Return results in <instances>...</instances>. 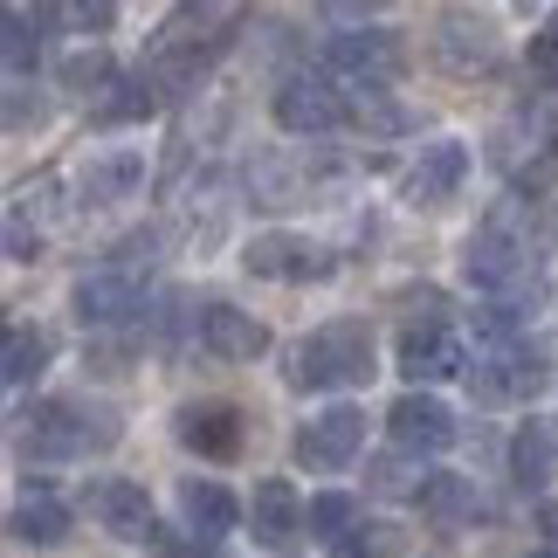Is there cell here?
<instances>
[{"mask_svg": "<svg viewBox=\"0 0 558 558\" xmlns=\"http://www.w3.org/2000/svg\"><path fill=\"white\" fill-rule=\"evenodd\" d=\"M373 373H379L373 331L359 325V317H338V325L311 331L304 345L290 352V386H304V393H352V386H366Z\"/></svg>", "mask_w": 558, "mask_h": 558, "instance_id": "6da1fadb", "label": "cell"}, {"mask_svg": "<svg viewBox=\"0 0 558 558\" xmlns=\"http://www.w3.org/2000/svg\"><path fill=\"white\" fill-rule=\"evenodd\" d=\"M14 441H21V456H35V462L104 456V448L118 441V414H104V407H83V400H41L35 414H21Z\"/></svg>", "mask_w": 558, "mask_h": 558, "instance_id": "7a4b0ae2", "label": "cell"}, {"mask_svg": "<svg viewBox=\"0 0 558 558\" xmlns=\"http://www.w3.org/2000/svg\"><path fill=\"white\" fill-rule=\"evenodd\" d=\"M551 379V359L538 338H497L489 352H476V373H469V386H476V400L504 407V400H538Z\"/></svg>", "mask_w": 558, "mask_h": 558, "instance_id": "3957f363", "label": "cell"}, {"mask_svg": "<svg viewBox=\"0 0 558 558\" xmlns=\"http://www.w3.org/2000/svg\"><path fill=\"white\" fill-rule=\"evenodd\" d=\"M462 269L476 290H518L531 276V234H518V207H497L489 221L469 234Z\"/></svg>", "mask_w": 558, "mask_h": 558, "instance_id": "277c9868", "label": "cell"}, {"mask_svg": "<svg viewBox=\"0 0 558 558\" xmlns=\"http://www.w3.org/2000/svg\"><path fill=\"white\" fill-rule=\"evenodd\" d=\"M497 49H504V35H497V21L483 8L456 0V8L435 14V56H441L448 76H483L489 62H497Z\"/></svg>", "mask_w": 558, "mask_h": 558, "instance_id": "5b68a950", "label": "cell"}, {"mask_svg": "<svg viewBox=\"0 0 558 558\" xmlns=\"http://www.w3.org/2000/svg\"><path fill=\"white\" fill-rule=\"evenodd\" d=\"M325 62L331 76L345 83H400L407 76V41L393 28H345L325 41Z\"/></svg>", "mask_w": 558, "mask_h": 558, "instance_id": "8992f818", "label": "cell"}, {"mask_svg": "<svg viewBox=\"0 0 558 558\" xmlns=\"http://www.w3.org/2000/svg\"><path fill=\"white\" fill-rule=\"evenodd\" d=\"M83 510H90L97 531H111L124 545H153L159 524H153V504H145V489L132 476H90L83 483Z\"/></svg>", "mask_w": 558, "mask_h": 558, "instance_id": "52a82bcc", "label": "cell"}, {"mask_svg": "<svg viewBox=\"0 0 558 558\" xmlns=\"http://www.w3.org/2000/svg\"><path fill=\"white\" fill-rule=\"evenodd\" d=\"M276 124L296 138H325L338 124H352V97L331 90L325 76H290L283 90H276Z\"/></svg>", "mask_w": 558, "mask_h": 558, "instance_id": "ba28073f", "label": "cell"}, {"mask_svg": "<svg viewBox=\"0 0 558 558\" xmlns=\"http://www.w3.org/2000/svg\"><path fill=\"white\" fill-rule=\"evenodd\" d=\"M359 448H366V414H359V407H325L317 421L296 427V462L317 469V476L345 469Z\"/></svg>", "mask_w": 558, "mask_h": 558, "instance_id": "9c48e42d", "label": "cell"}, {"mask_svg": "<svg viewBox=\"0 0 558 558\" xmlns=\"http://www.w3.org/2000/svg\"><path fill=\"white\" fill-rule=\"evenodd\" d=\"M242 269L269 276V283H325L331 255L317 242H304V234H255V242L242 248Z\"/></svg>", "mask_w": 558, "mask_h": 558, "instance_id": "30bf717a", "label": "cell"}, {"mask_svg": "<svg viewBox=\"0 0 558 558\" xmlns=\"http://www.w3.org/2000/svg\"><path fill=\"white\" fill-rule=\"evenodd\" d=\"M138 311H145V290H138V276L118 269V263L76 283V325L83 331H118V325H132Z\"/></svg>", "mask_w": 558, "mask_h": 558, "instance_id": "8fae6325", "label": "cell"}, {"mask_svg": "<svg viewBox=\"0 0 558 558\" xmlns=\"http://www.w3.org/2000/svg\"><path fill=\"white\" fill-rule=\"evenodd\" d=\"M248 524H255V545L296 551V545H304V531H311V504L296 497L283 476H269V483H255V497H248Z\"/></svg>", "mask_w": 558, "mask_h": 558, "instance_id": "7c38bea8", "label": "cell"}, {"mask_svg": "<svg viewBox=\"0 0 558 558\" xmlns=\"http://www.w3.org/2000/svg\"><path fill=\"white\" fill-rule=\"evenodd\" d=\"M469 366V352H462V338L441 325V317H421V325H407L400 331V373L414 379V386H435V379H456Z\"/></svg>", "mask_w": 558, "mask_h": 558, "instance_id": "4fadbf2b", "label": "cell"}, {"mask_svg": "<svg viewBox=\"0 0 558 558\" xmlns=\"http://www.w3.org/2000/svg\"><path fill=\"white\" fill-rule=\"evenodd\" d=\"M386 435H393V448H407V456H441L448 441H456V414L435 400V393H400L393 414H386Z\"/></svg>", "mask_w": 558, "mask_h": 558, "instance_id": "5bb4252c", "label": "cell"}, {"mask_svg": "<svg viewBox=\"0 0 558 558\" xmlns=\"http://www.w3.org/2000/svg\"><path fill=\"white\" fill-rule=\"evenodd\" d=\"M180 441L201 462H234L242 441H248V421L234 414L228 400H193V407H180Z\"/></svg>", "mask_w": 558, "mask_h": 558, "instance_id": "9a60e30c", "label": "cell"}, {"mask_svg": "<svg viewBox=\"0 0 558 558\" xmlns=\"http://www.w3.org/2000/svg\"><path fill=\"white\" fill-rule=\"evenodd\" d=\"M462 180H469V145L462 138H435V145H421L414 173H407V201L414 207H448L462 193Z\"/></svg>", "mask_w": 558, "mask_h": 558, "instance_id": "2e32d148", "label": "cell"}, {"mask_svg": "<svg viewBox=\"0 0 558 558\" xmlns=\"http://www.w3.org/2000/svg\"><path fill=\"white\" fill-rule=\"evenodd\" d=\"M201 345L221 359V366H248V359L269 352V331L255 325L248 311H234V304H207L201 311Z\"/></svg>", "mask_w": 558, "mask_h": 558, "instance_id": "e0dca14e", "label": "cell"}, {"mask_svg": "<svg viewBox=\"0 0 558 558\" xmlns=\"http://www.w3.org/2000/svg\"><path fill=\"white\" fill-rule=\"evenodd\" d=\"M180 510H186L193 538H228V531L242 524V504H234L214 476H186L180 483Z\"/></svg>", "mask_w": 558, "mask_h": 558, "instance_id": "ac0fdd59", "label": "cell"}, {"mask_svg": "<svg viewBox=\"0 0 558 558\" xmlns=\"http://www.w3.org/2000/svg\"><path fill=\"white\" fill-rule=\"evenodd\" d=\"M8 531H14V545H62L70 538V504H56L49 489H28V497H14L8 510Z\"/></svg>", "mask_w": 558, "mask_h": 558, "instance_id": "d6986e66", "label": "cell"}, {"mask_svg": "<svg viewBox=\"0 0 558 558\" xmlns=\"http://www.w3.org/2000/svg\"><path fill=\"white\" fill-rule=\"evenodd\" d=\"M414 504H421V518L435 524V531H462V524L483 510V504H476V483H469V476H448V469L421 483V497H414Z\"/></svg>", "mask_w": 558, "mask_h": 558, "instance_id": "ffe728a7", "label": "cell"}, {"mask_svg": "<svg viewBox=\"0 0 558 558\" xmlns=\"http://www.w3.org/2000/svg\"><path fill=\"white\" fill-rule=\"evenodd\" d=\"M510 476H518V489H545L558 476V435L545 421H524L510 435Z\"/></svg>", "mask_w": 558, "mask_h": 558, "instance_id": "44dd1931", "label": "cell"}, {"mask_svg": "<svg viewBox=\"0 0 558 558\" xmlns=\"http://www.w3.org/2000/svg\"><path fill=\"white\" fill-rule=\"evenodd\" d=\"M35 21L56 35H111L118 0H35Z\"/></svg>", "mask_w": 558, "mask_h": 558, "instance_id": "7402d4cb", "label": "cell"}, {"mask_svg": "<svg viewBox=\"0 0 558 558\" xmlns=\"http://www.w3.org/2000/svg\"><path fill=\"white\" fill-rule=\"evenodd\" d=\"M138 180H145V159H138V153H111V159H97L90 173H83V201H90V207L124 201Z\"/></svg>", "mask_w": 558, "mask_h": 558, "instance_id": "603a6c76", "label": "cell"}, {"mask_svg": "<svg viewBox=\"0 0 558 558\" xmlns=\"http://www.w3.org/2000/svg\"><path fill=\"white\" fill-rule=\"evenodd\" d=\"M41 366H49V331H35V325H14V331H8V359H0V373H8V386H28Z\"/></svg>", "mask_w": 558, "mask_h": 558, "instance_id": "cb8c5ba5", "label": "cell"}, {"mask_svg": "<svg viewBox=\"0 0 558 558\" xmlns=\"http://www.w3.org/2000/svg\"><path fill=\"white\" fill-rule=\"evenodd\" d=\"M62 90H76V97H104V90H118V62L104 56V49H76L70 62H62Z\"/></svg>", "mask_w": 558, "mask_h": 558, "instance_id": "d4e9b609", "label": "cell"}, {"mask_svg": "<svg viewBox=\"0 0 558 558\" xmlns=\"http://www.w3.org/2000/svg\"><path fill=\"white\" fill-rule=\"evenodd\" d=\"M153 104H159V83L153 76H132V83H118V97L97 104V118L104 124H132V118H153Z\"/></svg>", "mask_w": 558, "mask_h": 558, "instance_id": "484cf974", "label": "cell"}, {"mask_svg": "<svg viewBox=\"0 0 558 558\" xmlns=\"http://www.w3.org/2000/svg\"><path fill=\"white\" fill-rule=\"evenodd\" d=\"M41 21H28V14H8V21H0V56H8V70L14 76H28L35 70V56H41Z\"/></svg>", "mask_w": 558, "mask_h": 558, "instance_id": "4316f807", "label": "cell"}, {"mask_svg": "<svg viewBox=\"0 0 558 558\" xmlns=\"http://www.w3.org/2000/svg\"><path fill=\"white\" fill-rule=\"evenodd\" d=\"M379 90H386V83H359V97H352V124H366V132H407L414 118H407L400 104H386Z\"/></svg>", "mask_w": 558, "mask_h": 558, "instance_id": "83f0119b", "label": "cell"}, {"mask_svg": "<svg viewBox=\"0 0 558 558\" xmlns=\"http://www.w3.org/2000/svg\"><path fill=\"white\" fill-rule=\"evenodd\" d=\"M359 518V504L352 497H311V538H325V545H338L345 538V524Z\"/></svg>", "mask_w": 558, "mask_h": 558, "instance_id": "f1b7e54d", "label": "cell"}, {"mask_svg": "<svg viewBox=\"0 0 558 558\" xmlns=\"http://www.w3.org/2000/svg\"><path fill=\"white\" fill-rule=\"evenodd\" d=\"M400 456H407V448H400ZM400 456H379L373 462V489H379V497H421L427 476H414V462H400Z\"/></svg>", "mask_w": 558, "mask_h": 558, "instance_id": "f546056e", "label": "cell"}, {"mask_svg": "<svg viewBox=\"0 0 558 558\" xmlns=\"http://www.w3.org/2000/svg\"><path fill=\"white\" fill-rule=\"evenodd\" d=\"M531 76H538V83H558V14L545 21L538 35H531Z\"/></svg>", "mask_w": 558, "mask_h": 558, "instance_id": "4dcf8cb0", "label": "cell"}, {"mask_svg": "<svg viewBox=\"0 0 558 558\" xmlns=\"http://www.w3.org/2000/svg\"><path fill=\"white\" fill-rule=\"evenodd\" d=\"M393 551H400V538H393V531H386V524H366L352 545H338L331 558H393Z\"/></svg>", "mask_w": 558, "mask_h": 558, "instance_id": "1f68e13d", "label": "cell"}, {"mask_svg": "<svg viewBox=\"0 0 558 558\" xmlns=\"http://www.w3.org/2000/svg\"><path fill=\"white\" fill-rule=\"evenodd\" d=\"M180 325H186V296H180V290H166V296H159V311H153V345L166 352V345L180 338Z\"/></svg>", "mask_w": 558, "mask_h": 558, "instance_id": "d6a6232c", "label": "cell"}, {"mask_svg": "<svg viewBox=\"0 0 558 558\" xmlns=\"http://www.w3.org/2000/svg\"><path fill=\"white\" fill-rule=\"evenodd\" d=\"M159 248H166V234H159V228H138V234H124L111 255H118V269H138V263H153Z\"/></svg>", "mask_w": 558, "mask_h": 558, "instance_id": "836d02e7", "label": "cell"}, {"mask_svg": "<svg viewBox=\"0 0 558 558\" xmlns=\"http://www.w3.org/2000/svg\"><path fill=\"white\" fill-rule=\"evenodd\" d=\"M35 248H41V234L28 242V214H14V221H8V255H14V263H35Z\"/></svg>", "mask_w": 558, "mask_h": 558, "instance_id": "e575fe53", "label": "cell"}, {"mask_svg": "<svg viewBox=\"0 0 558 558\" xmlns=\"http://www.w3.org/2000/svg\"><path fill=\"white\" fill-rule=\"evenodd\" d=\"M41 124V104H28V90H8V132H28Z\"/></svg>", "mask_w": 558, "mask_h": 558, "instance_id": "d590c367", "label": "cell"}, {"mask_svg": "<svg viewBox=\"0 0 558 558\" xmlns=\"http://www.w3.org/2000/svg\"><path fill=\"white\" fill-rule=\"evenodd\" d=\"M325 8H331V14H379L386 0H325Z\"/></svg>", "mask_w": 558, "mask_h": 558, "instance_id": "8d00e7d4", "label": "cell"}, {"mask_svg": "<svg viewBox=\"0 0 558 558\" xmlns=\"http://www.w3.org/2000/svg\"><path fill=\"white\" fill-rule=\"evenodd\" d=\"M531 558H558V551H531Z\"/></svg>", "mask_w": 558, "mask_h": 558, "instance_id": "74e56055", "label": "cell"}]
</instances>
